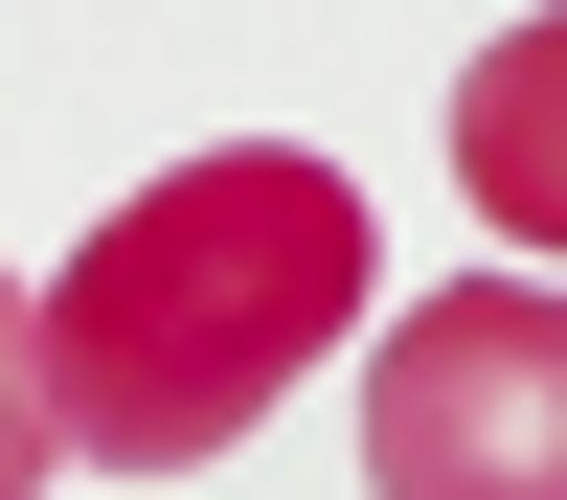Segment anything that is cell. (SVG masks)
<instances>
[{
	"mask_svg": "<svg viewBox=\"0 0 567 500\" xmlns=\"http://www.w3.org/2000/svg\"><path fill=\"white\" fill-rule=\"evenodd\" d=\"M363 500H567V296L454 273L363 341Z\"/></svg>",
	"mask_w": 567,
	"mask_h": 500,
	"instance_id": "cell-2",
	"label": "cell"
},
{
	"mask_svg": "<svg viewBox=\"0 0 567 500\" xmlns=\"http://www.w3.org/2000/svg\"><path fill=\"white\" fill-rule=\"evenodd\" d=\"M341 341H363V182L296 160V136L159 160L69 273H45V387H69V455H114V478L227 455L272 387H318Z\"/></svg>",
	"mask_w": 567,
	"mask_h": 500,
	"instance_id": "cell-1",
	"label": "cell"
},
{
	"mask_svg": "<svg viewBox=\"0 0 567 500\" xmlns=\"http://www.w3.org/2000/svg\"><path fill=\"white\" fill-rule=\"evenodd\" d=\"M454 182H477L523 251H567V23H499L454 69Z\"/></svg>",
	"mask_w": 567,
	"mask_h": 500,
	"instance_id": "cell-3",
	"label": "cell"
},
{
	"mask_svg": "<svg viewBox=\"0 0 567 500\" xmlns=\"http://www.w3.org/2000/svg\"><path fill=\"white\" fill-rule=\"evenodd\" d=\"M69 478V387H45V296L0 273V500H45Z\"/></svg>",
	"mask_w": 567,
	"mask_h": 500,
	"instance_id": "cell-4",
	"label": "cell"
}]
</instances>
